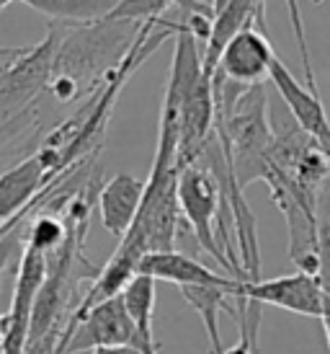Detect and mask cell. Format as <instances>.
<instances>
[{"instance_id": "10", "label": "cell", "mask_w": 330, "mask_h": 354, "mask_svg": "<svg viewBox=\"0 0 330 354\" xmlns=\"http://www.w3.org/2000/svg\"><path fill=\"white\" fill-rule=\"evenodd\" d=\"M155 279H150L145 274L132 277V282L122 290V300L132 324H135L137 334L142 336V342L150 352H157V342L153 334V321H155Z\"/></svg>"}, {"instance_id": "4", "label": "cell", "mask_w": 330, "mask_h": 354, "mask_svg": "<svg viewBox=\"0 0 330 354\" xmlns=\"http://www.w3.org/2000/svg\"><path fill=\"white\" fill-rule=\"evenodd\" d=\"M237 297L258 305L284 308L289 313L307 315V318H320V285H318V277L304 274V272L273 277V279H258V282H243L240 290H237Z\"/></svg>"}, {"instance_id": "7", "label": "cell", "mask_w": 330, "mask_h": 354, "mask_svg": "<svg viewBox=\"0 0 330 354\" xmlns=\"http://www.w3.org/2000/svg\"><path fill=\"white\" fill-rule=\"evenodd\" d=\"M137 274H145L155 282H171L178 287H237L243 279L220 274L212 266H204L181 251L150 254L139 261Z\"/></svg>"}, {"instance_id": "15", "label": "cell", "mask_w": 330, "mask_h": 354, "mask_svg": "<svg viewBox=\"0 0 330 354\" xmlns=\"http://www.w3.org/2000/svg\"><path fill=\"white\" fill-rule=\"evenodd\" d=\"M26 52H29V47H0V78H3Z\"/></svg>"}, {"instance_id": "13", "label": "cell", "mask_w": 330, "mask_h": 354, "mask_svg": "<svg viewBox=\"0 0 330 354\" xmlns=\"http://www.w3.org/2000/svg\"><path fill=\"white\" fill-rule=\"evenodd\" d=\"M175 0H119V6L108 19L114 21H132V24H145V21L160 19L168 6H173Z\"/></svg>"}, {"instance_id": "17", "label": "cell", "mask_w": 330, "mask_h": 354, "mask_svg": "<svg viewBox=\"0 0 330 354\" xmlns=\"http://www.w3.org/2000/svg\"><path fill=\"white\" fill-rule=\"evenodd\" d=\"M3 336H6V315H0V344H3Z\"/></svg>"}, {"instance_id": "19", "label": "cell", "mask_w": 330, "mask_h": 354, "mask_svg": "<svg viewBox=\"0 0 330 354\" xmlns=\"http://www.w3.org/2000/svg\"><path fill=\"white\" fill-rule=\"evenodd\" d=\"M0 354H3V349H0Z\"/></svg>"}, {"instance_id": "14", "label": "cell", "mask_w": 330, "mask_h": 354, "mask_svg": "<svg viewBox=\"0 0 330 354\" xmlns=\"http://www.w3.org/2000/svg\"><path fill=\"white\" fill-rule=\"evenodd\" d=\"M284 3H287V13H289V24H291V31H294V39H297V44H300L302 70H304L307 88L318 93V80H315V70H312L310 47H307V34H304V21H302L300 0H284Z\"/></svg>"}, {"instance_id": "8", "label": "cell", "mask_w": 330, "mask_h": 354, "mask_svg": "<svg viewBox=\"0 0 330 354\" xmlns=\"http://www.w3.org/2000/svg\"><path fill=\"white\" fill-rule=\"evenodd\" d=\"M145 197V181L132 174H117L101 187L96 199L101 225L114 238H124V233L132 227L139 205Z\"/></svg>"}, {"instance_id": "9", "label": "cell", "mask_w": 330, "mask_h": 354, "mask_svg": "<svg viewBox=\"0 0 330 354\" xmlns=\"http://www.w3.org/2000/svg\"><path fill=\"white\" fill-rule=\"evenodd\" d=\"M240 285H243V282H240ZM240 285L237 287H178L186 303L202 315L204 328H206V339H209V352L212 354L224 352L222 336H220V313L227 310V313L233 315V310H230L227 305H230V300L237 297Z\"/></svg>"}, {"instance_id": "1", "label": "cell", "mask_w": 330, "mask_h": 354, "mask_svg": "<svg viewBox=\"0 0 330 354\" xmlns=\"http://www.w3.org/2000/svg\"><path fill=\"white\" fill-rule=\"evenodd\" d=\"M175 194H178L184 225L194 233L199 248L212 256L227 277L248 282L243 274V266H240V259H237V248L230 243V230H227L230 209L224 205L222 189L217 184V178L196 163L181 166Z\"/></svg>"}, {"instance_id": "3", "label": "cell", "mask_w": 330, "mask_h": 354, "mask_svg": "<svg viewBox=\"0 0 330 354\" xmlns=\"http://www.w3.org/2000/svg\"><path fill=\"white\" fill-rule=\"evenodd\" d=\"M273 59H276V52L266 31L258 26H248L227 41L214 73L235 86H263L269 80Z\"/></svg>"}, {"instance_id": "5", "label": "cell", "mask_w": 330, "mask_h": 354, "mask_svg": "<svg viewBox=\"0 0 330 354\" xmlns=\"http://www.w3.org/2000/svg\"><path fill=\"white\" fill-rule=\"evenodd\" d=\"M269 80H271L273 88L279 91L282 101L287 104L289 117L330 156V119L320 96L307 88V86H302L279 57L273 59L271 70H269Z\"/></svg>"}, {"instance_id": "6", "label": "cell", "mask_w": 330, "mask_h": 354, "mask_svg": "<svg viewBox=\"0 0 330 354\" xmlns=\"http://www.w3.org/2000/svg\"><path fill=\"white\" fill-rule=\"evenodd\" d=\"M266 26V0H212V31L204 44V70L214 75L217 59L237 31Z\"/></svg>"}, {"instance_id": "16", "label": "cell", "mask_w": 330, "mask_h": 354, "mask_svg": "<svg viewBox=\"0 0 330 354\" xmlns=\"http://www.w3.org/2000/svg\"><path fill=\"white\" fill-rule=\"evenodd\" d=\"M90 354H137L135 349H126V346H101V349H93Z\"/></svg>"}, {"instance_id": "11", "label": "cell", "mask_w": 330, "mask_h": 354, "mask_svg": "<svg viewBox=\"0 0 330 354\" xmlns=\"http://www.w3.org/2000/svg\"><path fill=\"white\" fill-rule=\"evenodd\" d=\"M31 10L52 19L55 24H96L106 21L119 0H21Z\"/></svg>"}, {"instance_id": "18", "label": "cell", "mask_w": 330, "mask_h": 354, "mask_svg": "<svg viewBox=\"0 0 330 354\" xmlns=\"http://www.w3.org/2000/svg\"><path fill=\"white\" fill-rule=\"evenodd\" d=\"M312 3H315V6H320V3H322V0H312Z\"/></svg>"}, {"instance_id": "12", "label": "cell", "mask_w": 330, "mask_h": 354, "mask_svg": "<svg viewBox=\"0 0 330 354\" xmlns=\"http://www.w3.org/2000/svg\"><path fill=\"white\" fill-rule=\"evenodd\" d=\"M318 285H320V321L325 326V339L330 349V223L328 217L320 220V269H318Z\"/></svg>"}, {"instance_id": "2", "label": "cell", "mask_w": 330, "mask_h": 354, "mask_svg": "<svg viewBox=\"0 0 330 354\" xmlns=\"http://www.w3.org/2000/svg\"><path fill=\"white\" fill-rule=\"evenodd\" d=\"M101 346H126V349H135L137 354H160L150 352L142 342V336L137 334L135 324L124 308L122 292L108 297V300H101L80 321H75L65 336V344H62L59 354L93 352Z\"/></svg>"}]
</instances>
